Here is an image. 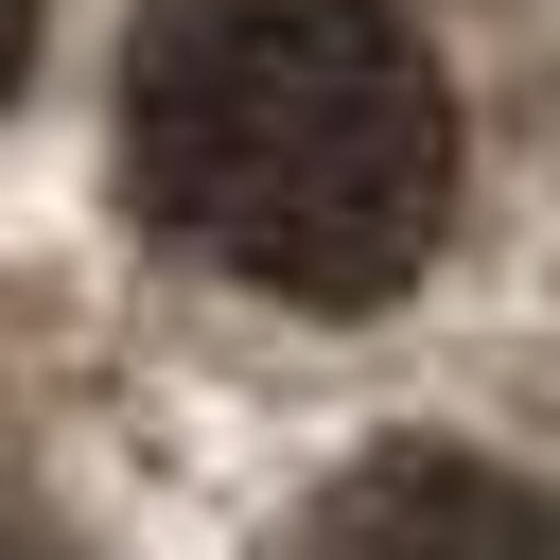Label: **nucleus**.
<instances>
[{
	"mask_svg": "<svg viewBox=\"0 0 560 560\" xmlns=\"http://www.w3.org/2000/svg\"><path fill=\"white\" fill-rule=\"evenodd\" d=\"M140 210L245 298L368 315L455 228V88L385 0H158L122 52Z\"/></svg>",
	"mask_w": 560,
	"mask_h": 560,
	"instance_id": "1",
	"label": "nucleus"
},
{
	"mask_svg": "<svg viewBox=\"0 0 560 560\" xmlns=\"http://www.w3.org/2000/svg\"><path fill=\"white\" fill-rule=\"evenodd\" d=\"M280 560H560V508L490 455H368L315 490V525Z\"/></svg>",
	"mask_w": 560,
	"mask_h": 560,
	"instance_id": "2",
	"label": "nucleus"
},
{
	"mask_svg": "<svg viewBox=\"0 0 560 560\" xmlns=\"http://www.w3.org/2000/svg\"><path fill=\"white\" fill-rule=\"evenodd\" d=\"M0 560H70V542H52V525H18V508H0Z\"/></svg>",
	"mask_w": 560,
	"mask_h": 560,
	"instance_id": "4",
	"label": "nucleus"
},
{
	"mask_svg": "<svg viewBox=\"0 0 560 560\" xmlns=\"http://www.w3.org/2000/svg\"><path fill=\"white\" fill-rule=\"evenodd\" d=\"M18 70H35V0H0V88H18Z\"/></svg>",
	"mask_w": 560,
	"mask_h": 560,
	"instance_id": "3",
	"label": "nucleus"
}]
</instances>
